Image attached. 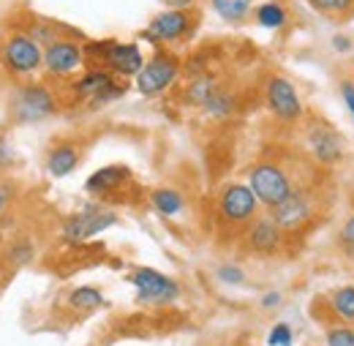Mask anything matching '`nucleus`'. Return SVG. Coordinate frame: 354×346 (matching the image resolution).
<instances>
[{"mask_svg": "<svg viewBox=\"0 0 354 346\" xmlns=\"http://www.w3.org/2000/svg\"><path fill=\"white\" fill-rule=\"evenodd\" d=\"M338 90H341V101H344V107L349 109V115H352V120H354V82L352 80H344Z\"/></svg>", "mask_w": 354, "mask_h": 346, "instance_id": "7c9ffc66", "label": "nucleus"}, {"mask_svg": "<svg viewBox=\"0 0 354 346\" xmlns=\"http://www.w3.org/2000/svg\"><path fill=\"white\" fill-rule=\"evenodd\" d=\"M6 202H8V191L0 185V213H3V208H6Z\"/></svg>", "mask_w": 354, "mask_h": 346, "instance_id": "c9c22d12", "label": "nucleus"}, {"mask_svg": "<svg viewBox=\"0 0 354 346\" xmlns=\"http://www.w3.org/2000/svg\"><path fill=\"white\" fill-rule=\"evenodd\" d=\"M324 346H354V330L346 325H330L324 333Z\"/></svg>", "mask_w": 354, "mask_h": 346, "instance_id": "a878e982", "label": "nucleus"}, {"mask_svg": "<svg viewBox=\"0 0 354 346\" xmlns=\"http://www.w3.org/2000/svg\"><path fill=\"white\" fill-rule=\"evenodd\" d=\"M194 25H196V17L191 14V8H167L158 17H153V22L142 30V39L153 46L180 42L194 30Z\"/></svg>", "mask_w": 354, "mask_h": 346, "instance_id": "20e7f679", "label": "nucleus"}, {"mask_svg": "<svg viewBox=\"0 0 354 346\" xmlns=\"http://www.w3.org/2000/svg\"><path fill=\"white\" fill-rule=\"evenodd\" d=\"M11 260L17 262V264H25V262H30L33 260V246L30 243H17L14 248H11Z\"/></svg>", "mask_w": 354, "mask_h": 346, "instance_id": "c756f323", "label": "nucleus"}, {"mask_svg": "<svg viewBox=\"0 0 354 346\" xmlns=\"http://www.w3.org/2000/svg\"><path fill=\"white\" fill-rule=\"evenodd\" d=\"M270 216L275 218V224L286 232L292 229H300L303 224H308L310 216H313V205H310L308 194L303 191H292L281 205L270 208Z\"/></svg>", "mask_w": 354, "mask_h": 346, "instance_id": "4468645a", "label": "nucleus"}, {"mask_svg": "<svg viewBox=\"0 0 354 346\" xmlns=\"http://www.w3.org/2000/svg\"><path fill=\"white\" fill-rule=\"evenodd\" d=\"M85 66V46L71 39H55L44 49V69L55 77H71Z\"/></svg>", "mask_w": 354, "mask_h": 346, "instance_id": "f8f14e48", "label": "nucleus"}, {"mask_svg": "<svg viewBox=\"0 0 354 346\" xmlns=\"http://www.w3.org/2000/svg\"><path fill=\"white\" fill-rule=\"evenodd\" d=\"M308 6L319 14H330V17H341L349 14L354 8V0H308Z\"/></svg>", "mask_w": 354, "mask_h": 346, "instance_id": "393cba45", "label": "nucleus"}, {"mask_svg": "<svg viewBox=\"0 0 354 346\" xmlns=\"http://www.w3.org/2000/svg\"><path fill=\"white\" fill-rule=\"evenodd\" d=\"M292 341H295V333L286 322H278L267 336V346H292Z\"/></svg>", "mask_w": 354, "mask_h": 346, "instance_id": "cd10ccee", "label": "nucleus"}, {"mask_svg": "<svg viewBox=\"0 0 354 346\" xmlns=\"http://www.w3.org/2000/svg\"><path fill=\"white\" fill-rule=\"evenodd\" d=\"M216 278L226 284V286H240V284H245V273H243V267H237V264H218V270H216Z\"/></svg>", "mask_w": 354, "mask_h": 346, "instance_id": "bb28decb", "label": "nucleus"}, {"mask_svg": "<svg viewBox=\"0 0 354 346\" xmlns=\"http://www.w3.org/2000/svg\"><path fill=\"white\" fill-rule=\"evenodd\" d=\"M55 112V95L46 85H22L11 98V115L17 123H39Z\"/></svg>", "mask_w": 354, "mask_h": 346, "instance_id": "39448f33", "label": "nucleus"}, {"mask_svg": "<svg viewBox=\"0 0 354 346\" xmlns=\"http://www.w3.org/2000/svg\"><path fill=\"white\" fill-rule=\"evenodd\" d=\"M150 202H153V208H156L161 216H177V213H183V208H185L183 197L177 194L175 188H156V191L150 194Z\"/></svg>", "mask_w": 354, "mask_h": 346, "instance_id": "412c9836", "label": "nucleus"}, {"mask_svg": "<svg viewBox=\"0 0 354 346\" xmlns=\"http://www.w3.org/2000/svg\"><path fill=\"white\" fill-rule=\"evenodd\" d=\"M115 224H118V213H112V210H106L101 205H85L80 213L66 218V224H63V240H68V243H85L90 237L106 232Z\"/></svg>", "mask_w": 354, "mask_h": 346, "instance_id": "423d86ee", "label": "nucleus"}, {"mask_svg": "<svg viewBox=\"0 0 354 346\" xmlns=\"http://www.w3.org/2000/svg\"><path fill=\"white\" fill-rule=\"evenodd\" d=\"M265 101L267 109L283 120V123H295L303 118V101H300V93L297 87L292 85L286 77H270L265 82Z\"/></svg>", "mask_w": 354, "mask_h": 346, "instance_id": "6e6552de", "label": "nucleus"}, {"mask_svg": "<svg viewBox=\"0 0 354 346\" xmlns=\"http://www.w3.org/2000/svg\"><path fill=\"white\" fill-rule=\"evenodd\" d=\"M248 185L254 188L257 199H259L265 208L281 205V202L295 191L286 170L278 167V164H272V161H259L257 167H251V172H248Z\"/></svg>", "mask_w": 354, "mask_h": 346, "instance_id": "f03ea898", "label": "nucleus"}, {"mask_svg": "<svg viewBox=\"0 0 354 346\" xmlns=\"http://www.w3.org/2000/svg\"><path fill=\"white\" fill-rule=\"evenodd\" d=\"M74 93H77L80 98H88L90 107H104V104L120 98V95L126 93V85L118 82L115 74L106 71V69H90V71H85V74L74 82Z\"/></svg>", "mask_w": 354, "mask_h": 346, "instance_id": "1a4fd4ad", "label": "nucleus"}, {"mask_svg": "<svg viewBox=\"0 0 354 346\" xmlns=\"http://www.w3.org/2000/svg\"><path fill=\"white\" fill-rule=\"evenodd\" d=\"M129 180H131V172H129L126 167L112 164V167H104V170L90 174L88 183H85V191L93 194V197H109V194H115L118 188H123Z\"/></svg>", "mask_w": 354, "mask_h": 346, "instance_id": "dca6fc26", "label": "nucleus"}, {"mask_svg": "<svg viewBox=\"0 0 354 346\" xmlns=\"http://www.w3.org/2000/svg\"><path fill=\"white\" fill-rule=\"evenodd\" d=\"M80 167V150L74 145H57L46 156V172L52 177H66Z\"/></svg>", "mask_w": 354, "mask_h": 346, "instance_id": "f3484780", "label": "nucleus"}, {"mask_svg": "<svg viewBox=\"0 0 354 346\" xmlns=\"http://www.w3.org/2000/svg\"><path fill=\"white\" fill-rule=\"evenodd\" d=\"M11 158H14V153H11V145L0 136V167H8L11 164Z\"/></svg>", "mask_w": 354, "mask_h": 346, "instance_id": "72a5a7b5", "label": "nucleus"}, {"mask_svg": "<svg viewBox=\"0 0 354 346\" xmlns=\"http://www.w3.org/2000/svg\"><path fill=\"white\" fill-rule=\"evenodd\" d=\"M333 49H335V52H341V55H346V52L352 49V39H349V36H341V33H338V36H333Z\"/></svg>", "mask_w": 354, "mask_h": 346, "instance_id": "473e14b6", "label": "nucleus"}, {"mask_svg": "<svg viewBox=\"0 0 354 346\" xmlns=\"http://www.w3.org/2000/svg\"><path fill=\"white\" fill-rule=\"evenodd\" d=\"M68 305L77 308V311H95V308L106 305V298L95 286H80L68 295Z\"/></svg>", "mask_w": 354, "mask_h": 346, "instance_id": "5701e85b", "label": "nucleus"}, {"mask_svg": "<svg viewBox=\"0 0 354 346\" xmlns=\"http://www.w3.org/2000/svg\"><path fill=\"white\" fill-rule=\"evenodd\" d=\"M85 63H90L93 69H106L115 77H136L145 66V57L136 44L106 39L85 44Z\"/></svg>", "mask_w": 354, "mask_h": 346, "instance_id": "f257e3e1", "label": "nucleus"}, {"mask_svg": "<svg viewBox=\"0 0 354 346\" xmlns=\"http://www.w3.org/2000/svg\"><path fill=\"white\" fill-rule=\"evenodd\" d=\"M308 150L322 167H335L338 161H344L346 142H344V136L333 129V126L316 123L308 131Z\"/></svg>", "mask_w": 354, "mask_h": 346, "instance_id": "ddd939ff", "label": "nucleus"}, {"mask_svg": "<svg viewBox=\"0 0 354 346\" xmlns=\"http://www.w3.org/2000/svg\"><path fill=\"white\" fill-rule=\"evenodd\" d=\"M259 205L262 202L257 199L254 188L251 185H243V183L226 185L221 191V197H218V213L229 224H248V221H254Z\"/></svg>", "mask_w": 354, "mask_h": 346, "instance_id": "9b49d317", "label": "nucleus"}, {"mask_svg": "<svg viewBox=\"0 0 354 346\" xmlns=\"http://www.w3.org/2000/svg\"><path fill=\"white\" fill-rule=\"evenodd\" d=\"M338 240H341V246L354 254V213L346 221H344V226H341V235H338Z\"/></svg>", "mask_w": 354, "mask_h": 346, "instance_id": "c85d7f7f", "label": "nucleus"}, {"mask_svg": "<svg viewBox=\"0 0 354 346\" xmlns=\"http://www.w3.org/2000/svg\"><path fill=\"white\" fill-rule=\"evenodd\" d=\"M254 19L265 30H281L289 25V11L281 0H262L259 6H254Z\"/></svg>", "mask_w": 354, "mask_h": 346, "instance_id": "a211bd4d", "label": "nucleus"}, {"mask_svg": "<svg viewBox=\"0 0 354 346\" xmlns=\"http://www.w3.org/2000/svg\"><path fill=\"white\" fill-rule=\"evenodd\" d=\"M327 303H330V311L338 319L354 322V286H338V289H333L330 298H327Z\"/></svg>", "mask_w": 354, "mask_h": 346, "instance_id": "aec40b11", "label": "nucleus"}, {"mask_svg": "<svg viewBox=\"0 0 354 346\" xmlns=\"http://www.w3.org/2000/svg\"><path fill=\"white\" fill-rule=\"evenodd\" d=\"M210 6L229 25H243L254 14V0H210Z\"/></svg>", "mask_w": 354, "mask_h": 346, "instance_id": "6ab92c4d", "label": "nucleus"}, {"mask_svg": "<svg viewBox=\"0 0 354 346\" xmlns=\"http://www.w3.org/2000/svg\"><path fill=\"white\" fill-rule=\"evenodd\" d=\"M131 284L136 289V300L145 305L175 303L177 295H180V286H177L175 278H169V275H164L153 267H136L131 275Z\"/></svg>", "mask_w": 354, "mask_h": 346, "instance_id": "0eeeda50", "label": "nucleus"}, {"mask_svg": "<svg viewBox=\"0 0 354 346\" xmlns=\"http://www.w3.org/2000/svg\"><path fill=\"white\" fill-rule=\"evenodd\" d=\"M158 3H164L167 8H194L196 0H158Z\"/></svg>", "mask_w": 354, "mask_h": 346, "instance_id": "f704fd0d", "label": "nucleus"}, {"mask_svg": "<svg viewBox=\"0 0 354 346\" xmlns=\"http://www.w3.org/2000/svg\"><path fill=\"white\" fill-rule=\"evenodd\" d=\"M202 109H205L207 115H213V118H229V115L234 112V95L226 93L223 87H216V93L205 101Z\"/></svg>", "mask_w": 354, "mask_h": 346, "instance_id": "b1692460", "label": "nucleus"}, {"mask_svg": "<svg viewBox=\"0 0 354 346\" xmlns=\"http://www.w3.org/2000/svg\"><path fill=\"white\" fill-rule=\"evenodd\" d=\"M216 80L210 77V74H202V77H196V80H191V85L185 87V101L191 104V107H205V101L216 93Z\"/></svg>", "mask_w": 354, "mask_h": 346, "instance_id": "4be33fe9", "label": "nucleus"}, {"mask_svg": "<svg viewBox=\"0 0 354 346\" xmlns=\"http://www.w3.org/2000/svg\"><path fill=\"white\" fill-rule=\"evenodd\" d=\"M281 240H283V229L275 224L272 216L254 218L251 229H248V246L251 251L257 254H272L281 248Z\"/></svg>", "mask_w": 354, "mask_h": 346, "instance_id": "2eb2a0df", "label": "nucleus"}, {"mask_svg": "<svg viewBox=\"0 0 354 346\" xmlns=\"http://www.w3.org/2000/svg\"><path fill=\"white\" fill-rule=\"evenodd\" d=\"M281 300H283V298H281V292H275V289H272V292H265V295H262L259 305H262L265 311H272V308H278V305H281Z\"/></svg>", "mask_w": 354, "mask_h": 346, "instance_id": "2f4dec72", "label": "nucleus"}, {"mask_svg": "<svg viewBox=\"0 0 354 346\" xmlns=\"http://www.w3.org/2000/svg\"><path fill=\"white\" fill-rule=\"evenodd\" d=\"M177 74H180V60L172 52L158 49L150 60H145L142 71L133 80H136V90L142 95H158L175 82Z\"/></svg>", "mask_w": 354, "mask_h": 346, "instance_id": "7ed1b4c3", "label": "nucleus"}, {"mask_svg": "<svg viewBox=\"0 0 354 346\" xmlns=\"http://www.w3.org/2000/svg\"><path fill=\"white\" fill-rule=\"evenodd\" d=\"M3 63L14 74H33L44 66V49L39 46L33 36L17 33L3 44Z\"/></svg>", "mask_w": 354, "mask_h": 346, "instance_id": "9d476101", "label": "nucleus"}]
</instances>
